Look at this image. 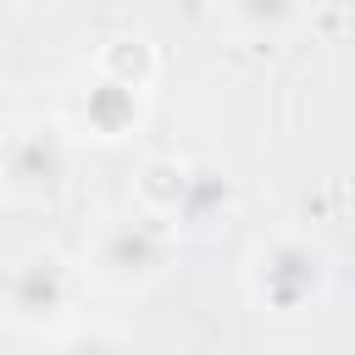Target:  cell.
I'll list each match as a JSON object with an SVG mask.
<instances>
[{
	"label": "cell",
	"mask_w": 355,
	"mask_h": 355,
	"mask_svg": "<svg viewBox=\"0 0 355 355\" xmlns=\"http://www.w3.org/2000/svg\"><path fill=\"white\" fill-rule=\"evenodd\" d=\"M178 244H183V239H178L161 216H150V211H139V205H128V211H100V216L89 222V233H83L78 266H83V283H89L94 294L139 300V294H150V288L172 272Z\"/></svg>",
	"instance_id": "6da1fadb"
},
{
	"label": "cell",
	"mask_w": 355,
	"mask_h": 355,
	"mask_svg": "<svg viewBox=\"0 0 355 355\" xmlns=\"http://www.w3.org/2000/svg\"><path fill=\"white\" fill-rule=\"evenodd\" d=\"M244 300L261 316H311L333 300V250L305 227H272L244 250Z\"/></svg>",
	"instance_id": "7a4b0ae2"
},
{
	"label": "cell",
	"mask_w": 355,
	"mask_h": 355,
	"mask_svg": "<svg viewBox=\"0 0 355 355\" xmlns=\"http://www.w3.org/2000/svg\"><path fill=\"white\" fill-rule=\"evenodd\" d=\"M83 266L55 244H33L0 272V322L22 338H55L83 316Z\"/></svg>",
	"instance_id": "3957f363"
},
{
	"label": "cell",
	"mask_w": 355,
	"mask_h": 355,
	"mask_svg": "<svg viewBox=\"0 0 355 355\" xmlns=\"http://www.w3.org/2000/svg\"><path fill=\"white\" fill-rule=\"evenodd\" d=\"M72 144L55 111H17L0 128V194L17 205H55L72 178Z\"/></svg>",
	"instance_id": "277c9868"
},
{
	"label": "cell",
	"mask_w": 355,
	"mask_h": 355,
	"mask_svg": "<svg viewBox=\"0 0 355 355\" xmlns=\"http://www.w3.org/2000/svg\"><path fill=\"white\" fill-rule=\"evenodd\" d=\"M155 111V89H139V83H122V78H105V72H83V83L72 89L61 122L72 139L83 144H100V150H116V144H133L144 133Z\"/></svg>",
	"instance_id": "5b68a950"
},
{
	"label": "cell",
	"mask_w": 355,
	"mask_h": 355,
	"mask_svg": "<svg viewBox=\"0 0 355 355\" xmlns=\"http://www.w3.org/2000/svg\"><path fill=\"white\" fill-rule=\"evenodd\" d=\"M233 205H239L233 172L216 166V161H194V166H189V189H183V205H178V216H172V233H178V239L211 233Z\"/></svg>",
	"instance_id": "8992f818"
},
{
	"label": "cell",
	"mask_w": 355,
	"mask_h": 355,
	"mask_svg": "<svg viewBox=\"0 0 355 355\" xmlns=\"http://www.w3.org/2000/svg\"><path fill=\"white\" fill-rule=\"evenodd\" d=\"M316 0H216V17L239 39H283L288 28L305 22Z\"/></svg>",
	"instance_id": "52a82bcc"
},
{
	"label": "cell",
	"mask_w": 355,
	"mask_h": 355,
	"mask_svg": "<svg viewBox=\"0 0 355 355\" xmlns=\"http://www.w3.org/2000/svg\"><path fill=\"white\" fill-rule=\"evenodd\" d=\"M189 166H194V155H150L133 178V205L172 227V216L183 205V189H189Z\"/></svg>",
	"instance_id": "ba28073f"
},
{
	"label": "cell",
	"mask_w": 355,
	"mask_h": 355,
	"mask_svg": "<svg viewBox=\"0 0 355 355\" xmlns=\"http://www.w3.org/2000/svg\"><path fill=\"white\" fill-rule=\"evenodd\" d=\"M89 67L105 72V78L139 83V89H155V78H161V55H155V44H150L144 33H105V39L94 44Z\"/></svg>",
	"instance_id": "9c48e42d"
},
{
	"label": "cell",
	"mask_w": 355,
	"mask_h": 355,
	"mask_svg": "<svg viewBox=\"0 0 355 355\" xmlns=\"http://www.w3.org/2000/svg\"><path fill=\"white\" fill-rule=\"evenodd\" d=\"M50 355H139L133 333L105 322V316H78L72 327H61L50 338Z\"/></svg>",
	"instance_id": "30bf717a"
}]
</instances>
